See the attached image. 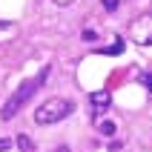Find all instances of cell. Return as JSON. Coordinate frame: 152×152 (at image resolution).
Returning <instances> with one entry per match:
<instances>
[{
	"label": "cell",
	"mask_w": 152,
	"mask_h": 152,
	"mask_svg": "<svg viewBox=\"0 0 152 152\" xmlns=\"http://www.w3.org/2000/svg\"><path fill=\"white\" fill-rule=\"evenodd\" d=\"M101 132H103V135H115V124H112V121H103V124H101Z\"/></svg>",
	"instance_id": "9"
},
{
	"label": "cell",
	"mask_w": 152,
	"mask_h": 152,
	"mask_svg": "<svg viewBox=\"0 0 152 152\" xmlns=\"http://www.w3.org/2000/svg\"><path fill=\"white\" fill-rule=\"evenodd\" d=\"M129 37L138 46H152V12H146V15H141L138 20L129 23Z\"/></svg>",
	"instance_id": "3"
},
{
	"label": "cell",
	"mask_w": 152,
	"mask_h": 152,
	"mask_svg": "<svg viewBox=\"0 0 152 152\" xmlns=\"http://www.w3.org/2000/svg\"><path fill=\"white\" fill-rule=\"evenodd\" d=\"M15 32H17V29H15L12 23H6V20H0V37H15Z\"/></svg>",
	"instance_id": "7"
},
{
	"label": "cell",
	"mask_w": 152,
	"mask_h": 152,
	"mask_svg": "<svg viewBox=\"0 0 152 152\" xmlns=\"http://www.w3.org/2000/svg\"><path fill=\"white\" fill-rule=\"evenodd\" d=\"M109 103H112V95L106 89H95L92 98H89V109H92V115H103L109 109Z\"/></svg>",
	"instance_id": "4"
},
{
	"label": "cell",
	"mask_w": 152,
	"mask_h": 152,
	"mask_svg": "<svg viewBox=\"0 0 152 152\" xmlns=\"http://www.w3.org/2000/svg\"><path fill=\"white\" fill-rule=\"evenodd\" d=\"M15 144H17V149H20V152H34V141H32L29 135H23V132L17 135V141H15Z\"/></svg>",
	"instance_id": "5"
},
{
	"label": "cell",
	"mask_w": 152,
	"mask_h": 152,
	"mask_svg": "<svg viewBox=\"0 0 152 152\" xmlns=\"http://www.w3.org/2000/svg\"><path fill=\"white\" fill-rule=\"evenodd\" d=\"M55 152H69V146H58V149H55Z\"/></svg>",
	"instance_id": "14"
},
{
	"label": "cell",
	"mask_w": 152,
	"mask_h": 152,
	"mask_svg": "<svg viewBox=\"0 0 152 152\" xmlns=\"http://www.w3.org/2000/svg\"><path fill=\"white\" fill-rule=\"evenodd\" d=\"M46 77H49V66H43L37 77H32V80H23V83H20V86L15 89V95H12V98L6 101V106L0 109V118H3V121H12V118L17 115V112H20V109L26 106V103H29V98L34 95V89H37V86H40L43 80H46Z\"/></svg>",
	"instance_id": "1"
},
{
	"label": "cell",
	"mask_w": 152,
	"mask_h": 152,
	"mask_svg": "<svg viewBox=\"0 0 152 152\" xmlns=\"http://www.w3.org/2000/svg\"><path fill=\"white\" fill-rule=\"evenodd\" d=\"M3 149H9V141H6V138H0V152H3Z\"/></svg>",
	"instance_id": "13"
},
{
	"label": "cell",
	"mask_w": 152,
	"mask_h": 152,
	"mask_svg": "<svg viewBox=\"0 0 152 152\" xmlns=\"http://www.w3.org/2000/svg\"><path fill=\"white\" fill-rule=\"evenodd\" d=\"M101 52H103V55H121V52H124V40H121V37H115V40H112L106 49H101Z\"/></svg>",
	"instance_id": "6"
},
{
	"label": "cell",
	"mask_w": 152,
	"mask_h": 152,
	"mask_svg": "<svg viewBox=\"0 0 152 152\" xmlns=\"http://www.w3.org/2000/svg\"><path fill=\"white\" fill-rule=\"evenodd\" d=\"M55 3H58V6H72L75 0H55Z\"/></svg>",
	"instance_id": "12"
},
{
	"label": "cell",
	"mask_w": 152,
	"mask_h": 152,
	"mask_svg": "<svg viewBox=\"0 0 152 152\" xmlns=\"http://www.w3.org/2000/svg\"><path fill=\"white\" fill-rule=\"evenodd\" d=\"M101 6L106 9V12H115V9L121 6V0H101Z\"/></svg>",
	"instance_id": "10"
},
{
	"label": "cell",
	"mask_w": 152,
	"mask_h": 152,
	"mask_svg": "<svg viewBox=\"0 0 152 152\" xmlns=\"http://www.w3.org/2000/svg\"><path fill=\"white\" fill-rule=\"evenodd\" d=\"M138 80H141V83H144L146 89H149V95H152V75H149V72H144V75H138Z\"/></svg>",
	"instance_id": "8"
},
{
	"label": "cell",
	"mask_w": 152,
	"mask_h": 152,
	"mask_svg": "<svg viewBox=\"0 0 152 152\" xmlns=\"http://www.w3.org/2000/svg\"><path fill=\"white\" fill-rule=\"evenodd\" d=\"M95 37H98V32H95V29H86V32H83V40H95Z\"/></svg>",
	"instance_id": "11"
},
{
	"label": "cell",
	"mask_w": 152,
	"mask_h": 152,
	"mask_svg": "<svg viewBox=\"0 0 152 152\" xmlns=\"http://www.w3.org/2000/svg\"><path fill=\"white\" fill-rule=\"evenodd\" d=\"M72 112H75V103L72 101H66V98H49V101H43L34 109V124L37 126H52V124H60Z\"/></svg>",
	"instance_id": "2"
}]
</instances>
